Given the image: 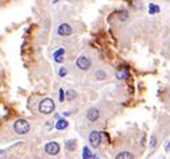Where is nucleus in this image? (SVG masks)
<instances>
[{
	"label": "nucleus",
	"instance_id": "nucleus-1",
	"mask_svg": "<svg viewBox=\"0 0 170 159\" xmlns=\"http://www.w3.org/2000/svg\"><path fill=\"white\" fill-rule=\"evenodd\" d=\"M14 131L19 135H24L30 131V123L26 119H18L14 123Z\"/></svg>",
	"mask_w": 170,
	"mask_h": 159
},
{
	"label": "nucleus",
	"instance_id": "nucleus-2",
	"mask_svg": "<svg viewBox=\"0 0 170 159\" xmlns=\"http://www.w3.org/2000/svg\"><path fill=\"white\" fill-rule=\"evenodd\" d=\"M54 101L51 98H43L39 103V112L43 115H50L54 111Z\"/></svg>",
	"mask_w": 170,
	"mask_h": 159
},
{
	"label": "nucleus",
	"instance_id": "nucleus-3",
	"mask_svg": "<svg viewBox=\"0 0 170 159\" xmlns=\"http://www.w3.org/2000/svg\"><path fill=\"white\" fill-rule=\"evenodd\" d=\"M45 151L49 155H57L60 152V144L55 142H49L45 144Z\"/></svg>",
	"mask_w": 170,
	"mask_h": 159
},
{
	"label": "nucleus",
	"instance_id": "nucleus-4",
	"mask_svg": "<svg viewBox=\"0 0 170 159\" xmlns=\"http://www.w3.org/2000/svg\"><path fill=\"white\" fill-rule=\"evenodd\" d=\"M77 67L81 70H88L89 66H91V59L88 58V57L85 55H81L80 58H77V62H76Z\"/></svg>",
	"mask_w": 170,
	"mask_h": 159
},
{
	"label": "nucleus",
	"instance_id": "nucleus-5",
	"mask_svg": "<svg viewBox=\"0 0 170 159\" xmlns=\"http://www.w3.org/2000/svg\"><path fill=\"white\" fill-rule=\"evenodd\" d=\"M57 33H58V35H61V36H68L73 33V28H72V26L68 24V23H62V24L58 26Z\"/></svg>",
	"mask_w": 170,
	"mask_h": 159
},
{
	"label": "nucleus",
	"instance_id": "nucleus-6",
	"mask_svg": "<svg viewBox=\"0 0 170 159\" xmlns=\"http://www.w3.org/2000/svg\"><path fill=\"white\" fill-rule=\"evenodd\" d=\"M89 143H91L93 147H99L100 143H101V135L97 131H92L89 135Z\"/></svg>",
	"mask_w": 170,
	"mask_h": 159
},
{
	"label": "nucleus",
	"instance_id": "nucleus-7",
	"mask_svg": "<svg viewBox=\"0 0 170 159\" xmlns=\"http://www.w3.org/2000/svg\"><path fill=\"white\" fill-rule=\"evenodd\" d=\"M86 117H88V120H89V121H96L97 119L100 117V112H99V109H96V108H91L88 112H86Z\"/></svg>",
	"mask_w": 170,
	"mask_h": 159
},
{
	"label": "nucleus",
	"instance_id": "nucleus-8",
	"mask_svg": "<svg viewBox=\"0 0 170 159\" xmlns=\"http://www.w3.org/2000/svg\"><path fill=\"white\" fill-rule=\"evenodd\" d=\"M128 77V69L127 67H122L116 72V78L118 80H126Z\"/></svg>",
	"mask_w": 170,
	"mask_h": 159
},
{
	"label": "nucleus",
	"instance_id": "nucleus-9",
	"mask_svg": "<svg viewBox=\"0 0 170 159\" xmlns=\"http://www.w3.org/2000/svg\"><path fill=\"white\" fill-rule=\"evenodd\" d=\"M115 159H134V155L131 152H127V151H123V152H119Z\"/></svg>",
	"mask_w": 170,
	"mask_h": 159
},
{
	"label": "nucleus",
	"instance_id": "nucleus-10",
	"mask_svg": "<svg viewBox=\"0 0 170 159\" xmlns=\"http://www.w3.org/2000/svg\"><path fill=\"white\" fill-rule=\"evenodd\" d=\"M66 127H68V121H66L65 119H60V120L55 123V128L57 129H65Z\"/></svg>",
	"mask_w": 170,
	"mask_h": 159
},
{
	"label": "nucleus",
	"instance_id": "nucleus-11",
	"mask_svg": "<svg viewBox=\"0 0 170 159\" xmlns=\"http://www.w3.org/2000/svg\"><path fill=\"white\" fill-rule=\"evenodd\" d=\"M95 77H96V80H100V81H101V80H105V78H107V74H105L103 70H97V72L95 73Z\"/></svg>",
	"mask_w": 170,
	"mask_h": 159
},
{
	"label": "nucleus",
	"instance_id": "nucleus-12",
	"mask_svg": "<svg viewBox=\"0 0 170 159\" xmlns=\"http://www.w3.org/2000/svg\"><path fill=\"white\" fill-rule=\"evenodd\" d=\"M74 148H76V140H68V142H66V150L68 151H73Z\"/></svg>",
	"mask_w": 170,
	"mask_h": 159
},
{
	"label": "nucleus",
	"instance_id": "nucleus-13",
	"mask_svg": "<svg viewBox=\"0 0 170 159\" xmlns=\"http://www.w3.org/2000/svg\"><path fill=\"white\" fill-rule=\"evenodd\" d=\"M91 158H92V154L89 151V148L84 147V150H82V159H91Z\"/></svg>",
	"mask_w": 170,
	"mask_h": 159
},
{
	"label": "nucleus",
	"instance_id": "nucleus-14",
	"mask_svg": "<svg viewBox=\"0 0 170 159\" xmlns=\"http://www.w3.org/2000/svg\"><path fill=\"white\" fill-rule=\"evenodd\" d=\"M149 12H150V14H157V12H159V7L157 6V4L151 3L150 6H149Z\"/></svg>",
	"mask_w": 170,
	"mask_h": 159
},
{
	"label": "nucleus",
	"instance_id": "nucleus-15",
	"mask_svg": "<svg viewBox=\"0 0 170 159\" xmlns=\"http://www.w3.org/2000/svg\"><path fill=\"white\" fill-rule=\"evenodd\" d=\"M118 18H119L120 20H126V19H128V15L126 11H120L119 14H118Z\"/></svg>",
	"mask_w": 170,
	"mask_h": 159
},
{
	"label": "nucleus",
	"instance_id": "nucleus-16",
	"mask_svg": "<svg viewBox=\"0 0 170 159\" xmlns=\"http://www.w3.org/2000/svg\"><path fill=\"white\" fill-rule=\"evenodd\" d=\"M76 97V93H74V90H68V95H66V98L68 100H73V98Z\"/></svg>",
	"mask_w": 170,
	"mask_h": 159
},
{
	"label": "nucleus",
	"instance_id": "nucleus-17",
	"mask_svg": "<svg viewBox=\"0 0 170 159\" xmlns=\"http://www.w3.org/2000/svg\"><path fill=\"white\" fill-rule=\"evenodd\" d=\"M58 74H60V77H65V75L68 74V70H66V67H60V72H58Z\"/></svg>",
	"mask_w": 170,
	"mask_h": 159
},
{
	"label": "nucleus",
	"instance_id": "nucleus-18",
	"mask_svg": "<svg viewBox=\"0 0 170 159\" xmlns=\"http://www.w3.org/2000/svg\"><path fill=\"white\" fill-rule=\"evenodd\" d=\"M64 54H65V50H64V49H60V50H57L55 53H54V58H55V57H61V55H64Z\"/></svg>",
	"mask_w": 170,
	"mask_h": 159
},
{
	"label": "nucleus",
	"instance_id": "nucleus-19",
	"mask_svg": "<svg viewBox=\"0 0 170 159\" xmlns=\"http://www.w3.org/2000/svg\"><path fill=\"white\" fill-rule=\"evenodd\" d=\"M0 159H7V154H6V151L0 150Z\"/></svg>",
	"mask_w": 170,
	"mask_h": 159
},
{
	"label": "nucleus",
	"instance_id": "nucleus-20",
	"mask_svg": "<svg viewBox=\"0 0 170 159\" xmlns=\"http://www.w3.org/2000/svg\"><path fill=\"white\" fill-rule=\"evenodd\" d=\"M155 142H157V140H155V136L153 135V136H151V142H150V146H151V147H154V146H155Z\"/></svg>",
	"mask_w": 170,
	"mask_h": 159
},
{
	"label": "nucleus",
	"instance_id": "nucleus-21",
	"mask_svg": "<svg viewBox=\"0 0 170 159\" xmlns=\"http://www.w3.org/2000/svg\"><path fill=\"white\" fill-rule=\"evenodd\" d=\"M64 98H65V95H64V89H60V100L64 101Z\"/></svg>",
	"mask_w": 170,
	"mask_h": 159
},
{
	"label": "nucleus",
	"instance_id": "nucleus-22",
	"mask_svg": "<svg viewBox=\"0 0 170 159\" xmlns=\"http://www.w3.org/2000/svg\"><path fill=\"white\" fill-rule=\"evenodd\" d=\"M64 61V55L61 57H55V62H62Z\"/></svg>",
	"mask_w": 170,
	"mask_h": 159
},
{
	"label": "nucleus",
	"instance_id": "nucleus-23",
	"mask_svg": "<svg viewBox=\"0 0 170 159\" xmlns=\"http://www.w3.org/2000/svg\"><path fill=\"white\" fill-rule=\"evenodd\" d=\"M165 150H166V151H169V150H170V142H167V143H166V146H165Z\"/></svg>",
	"mask_w": 170,
	"mask_h": 159
},
{
	"label": "nucleus",
	"instance_id": "nucleus-24",
	"mask_svg": "<svg viewBox=\"0 0 170 159\" xmlns=\"http://www.w3.org/2000/svg\"><path fill=\"white\" fill-rule=\"evenodd\" d=\"M91 159H99V156H96V155H92V158Z\"/></svg>",
	"mask_w": 170,
	"mask_h": 159
}]
</instances>
